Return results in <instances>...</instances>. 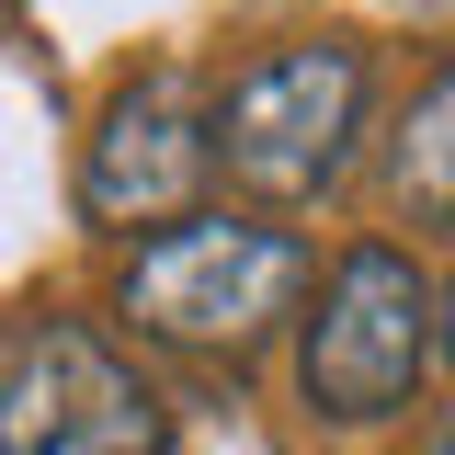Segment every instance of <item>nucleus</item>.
<instances>
[{
	"mask_svg": "<svg viewBox=\"0 0 455 455\" xmlns=\"http://www.w3.org/2000/svg\"><path fill=\"white\" fill-rule=\"evenodd\" d=\"M296 296H307V239L274 217H228V205L148 228L114 284L137 341H171V353H251L296 319Z\"/></svg>",
	"mask_w": 455,
	"mask_h": 455,
	"instance_id": "obj_1",
	"label": "nucleus"
},
{
	"mask_svg": "<svg viewBox=\"0 0 455 455\" xmlns=\"http://www.w3.org/2000/svg\"><path fill=\"white\" fill-rule=\"evenodd\" d=\"M421 376H433V274L398 239H353L319 284V307L296 319V387L319 421L376 433L421 398Z\"/></svg>",
	"mask_w": 455,
	"mask_h": 455,
	"instance_id": "obj_2",
	"label": "nucleus"
},
{
	"mask_svg": "<svg viewBox=\"0 0 455 455\" xmlns=\"http://www.w3.org/2000/svg\"><path fill=\"white\" fill-rule=\"evenodd\" d=\"M364 46H274L228 80V103L205 114L217 137V171L251 194V205H319L341 171H353V137H364Z\"/></svg>",
	"mask_w": 455,
	"mask_h": 455,
	"instance_id": "obj_3",
	"label": "nucleus"
},
{
	"mask_svg": "<svg viewBox=\"0 0 455 455\" xmlns=\"http://www.w3.org/2000/svg\"><path fill=\"white\" fill-rule=\"evenodd\" d=\"M0 455H171V398L92 319H23L0 341Z\"/></svg>",
	"mask_w": 455,
	"mask_h": 455,
	"instance_id": "obj_4",
	"label": "nucleus"
},
{
	"mask_svg": "<svg viewBox=\"0 0 455 455\" xmlns=\"http://www.w3.org/2000/svg\"><path fill=\"white\" fill-rule=\"evenodd\" d=\"M205 92L182 80V68H148V80H125L92 125V160H80V217L92 228H171L194 217V194H205V171H217V137H205Z\"/></svg>",
	"mask_w": 455,
	"mask_h": 455,
	"instance_id": "obj_5",
	"label": "nucleus"
},
{
	"mask_svg": "<svg viewBox=\"0 0 455 455\" xmlns=\"http://www.w3.org/2000/svg\"><path fill=\"white\" fill-rule=\"evenodd\" d=\"M387 194H398V217H410V228H444V239H455V57L410 92V114H398V137H387Z\"/></svg>",
	"mask_w": 455,
	"mask_h": 455,
	"instance_id": "obj_6",
	"label": "nucleus"
},
{
	"mask_svg": "<svg viewBox=\"0 0 455 455\" xmlns=\"http://www.w3.org/2000/svg\"><path fill=\"white\" fill-rule=\"evenodd\" d=\"M433 353H455V284L433 296Z\"/></svg>",
	"mask_w": 455,
	"mask_h": 455,
	"instance_id": "obj_7",
	"label": "nucleus"
},
{
	"mask_svg": "<svg viewBox=\"0 0 455 455\" xmlns=\"http://www.w3.org/2000/svg\"><path fill=\"white\" fill-rule=\"evenodd\" d=\"M433 455H455V410H444V433H433Z\"/></svg>",
	"mask_w": 455,
	"mask_h": 455,
	"instance_id": "obj_8",
	"label": "nucleus"
}]
</instances>
